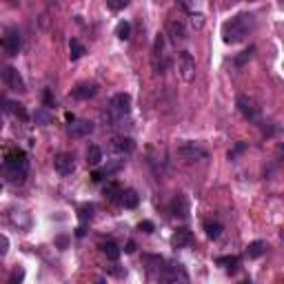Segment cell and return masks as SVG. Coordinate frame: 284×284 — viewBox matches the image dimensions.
<instances>
[{"mask_svg": "<svg viewBox=\"0 0 284 284\" xmlns=\"http://www.w3.org/2000/svg\"><path fill=\"white\" fill-rule=\"evenodd\" d=\"M118 202H120L125 209H135L140 204V196L133 191V189H125V191H120Z\"/></svg>", "mask_w": 284, "mask_h": 284, "instance_id": "2e32d148", "label": "cell"}, {"mask_svg": "<svg viewBox=\"0 0 284 284\" xmlns=\"http://www.w3.org/2000/svg\"><path fill=\"white\" fill-rule=\"evenodd\" d=\"M96 93H98V87L93 82H80V85L71 91V96L76 98V100H91Z\"/></svg>", "mask_w": 284, "mask_h": 284, "instance_id": "4fadbf2b", "label": "cell"}, {"mask_svg": "<svg viewBox=\"0 0 284 284\" xmlns=\"http://www.w3.org/2000/svg\"><path fill=\"white\" fill-rule=\"evenodd\" d=\"M164 275H167V280L171 284H191V278H189L187 269H184V264H180V262L169 264L167 269H164Z\"/></svg>", "mask_w": 284, "mask_h": 284, "instance_id": "52a82bcc", "label": "cell"}, {"mask_svg": "<svg viewBox=\"0 0 284 284\" xmlns=\"http://www.w3.org/2000/svg\"><path fill=\"white\" fill-rule=\"evenodd\" d=\"M22 278H24V269H22V266H18V269L11 273L9 284H20V282H22Z\"/></svg>", "mask_w": 284, "mask_h": 284, "instance_id": "836d02e7", "label": "cell"}, {"mask_svg": "<svg viewBox=\"0 0 284 284\" xmlns=\"http://www.w3.org/2000/svg\"><path fill=\"white\" fill-rule=\"evenodd\" d=\"M2 175H5L11 184H22L24 178H27V171H22V169H14V167H5V162H2Z\"/></svg>", "mask_w": 284, "mask_h": 284, "instance_id": "e0dca14e", "label": "cell"}, {"mask_svg": "<svg viewBox=\"0 0 284 284\" xmlns=\"http://www.w3.org/2000/svg\"><path fill=\"white\" fill-rule=\"evenodd\" d=\"M246 149H249V145H246V142H238V145L233 147L231 151H229V160H231V162H236V160H238V155H240V153H244Z\"/></svg>", "mask_w": 284, "mask_h": 284, "instance_id": "4dcf8cb0", "label": "cell"}, {"mask_svg": "<svg viewBox=\"0 0 284 284\" xmlns=\"http://www.w3.org/2000/svg\"><path fill=\"white\" fill-rule=\"evenodd\" d=\"M2 162H5V167L22 169V171H27V169H29V162H27V153H24L22 149H11L9 153L2 158Z\"/></svg>", "mask_w": 284, "mask_h": 284, "instance_id": "ba28073f", "label": "cell"}, {"mask_svg": "<svg viewBox=\"0 0 284 284\" xmlns=\"http://www.w3.org/2000/svg\"><path fill=\"white\" fill-rule=\"evenodd\" d=\"M85 53H87V49H85V44H82L80 40H78V38L69 40V58H71V60H80Z\"/></svg>", "mask_w": 284, "mask_h": 284, "instance_id": "44dd1931", "label": "cell"}, {"mask_svg": "<svg viewBox=\"0 0 284 284\" xmlns=\"http://www.w3.org/2000/svg\"><path fill=\"white\" fill-rule=\"evenodd\" d=\"M0 78H2V82H5L9 89H14V91H27V85H24L22 76H20V71L16 67H2L0 69Z\"/></svg>", "mask_w": 284, "mask_h": 284, "instance_id": "277c9868", "label": "cell"}, {"mask_svg": "<svg viewBox=\"0 0 284 284\" xmlns=\"http://www.w3.org/2000/svg\"><path fill=\"white\" fill-rule=\"evenodd\" d=\"M138 231H140V233H153V231H155V224H153L151 220H142V222L138 224Z\"/></svg>", "mask_w": 284, "mask_h": 284, "instance_id": "1f68e13d", "label": "cell"}, {"mask_svg": "<svg viewBox=\"0 0 284 284\" xmlns=\"http://www.w3.org/2000/svg\"><path fill=\"white\" fill-rule=\"evenodd\" d=\"M65 118H67V122H73V120H76V116H73V113H65Z\"/></svg>", "mask_w": 284, "mask_h": 284, "instance_id": "b9f144b4", "label": "cell"}, {"mask_svg": "<svg viewBox=\"0 0 284 284\" xmlns=\"http://www.w3.org/2000/svg\"><path fill=\"white\" fill-rule=\"evenodd\" d=\"M236 105H238V111H240L242 116L246 118L249 122H258L260 120V105L253 100L251 96H246V93H242V96H238V100H236Z\"/></svg>", "mask_w": 284, "mask_h": 284, "instance_id": "7a4b0ae2", "label": "cell"}, {"mask_svg": "<svg viewBox=\"0 0 284 284\" xmlns=\"http://www.w3.org/2000/svg\"><path fill=\"white\" fill-rule=\"evenodd\" d=\"M102 178H107V175L102 174V169H98V171H93V174H91V180H93V182H102Z\"/></svg>", "mask_w": 284, "mask_h": 284, "instance_id": "f35d334b", "label": "cell"}, {"mask_svg": "<svg viewBox=\"0 0 284 284\" xmlns=\"http://www.w3.org/2000/svg\"><path fill=\"white\" fill-rule=\"evenodd\" d=\"M76 236H78V238H82V236H85V224H80V226H78V229H76Z\"/></svg>", "mask_w": 284, "mask_h": 284, "instance_id": "60d3db41", "label": "cell"}, {"mask_svg": "<svg viewBox=\"0 0 284 284\" xmlns=\"http://www.w3.org/2000/svg\"><path fill=\"white\" fill-rule=\"evenodd\" d=\"M204 231H207V238H211V240H218V238L222 236V231H224V229H222V224L220 222H204Z\"/></svg>", "mask_w": 284, "mask_h": 284, "instance_id": "d4e9b609", "label": "cell"}, {"mask_svg": "<svg viewBox=\"0 0 284 284\" xmlns=\"http://www.w3.org/2000/svg\"><path fill=\"white\" fill-rule=\"evenodd\" d=\"M9 251V238L0 233V255H5Z\"/></svg>", "mask_w": 284, "mask_h": 284, "instance_id": "8d00e7d4", "label": "cell"}, {"mask_svg": "<svg viewBox=\"0 0 284 284\" xmlns=\"http://www.w3.org/2000/svg\"><path fill=\"white\" fill-rule=\"evenodd\" d=\"M133 251H135V242L129 240V242H127V246H125V253H133Z\"/></svg>", "mask_w": 284, "mask_h": 284, "instance_id": "ab89813d", "label": "cell"}, {"mask_svg": "<svg viewBox=\"0 0 284 284\" xmlns=\"http://www.w3.org/2000/svg\"><path fill=\"white\" fill-rule=\"evenodd\" d=\"M167 29H169V36H171V40H174L175 44L187 40V29H184V24L180 22V20H171V22L167 24Z\"/></svg>", "mask_w": 284, "mask_h": 284, "instance_id": "9a60e30c", "label": "cell"}, {"mask_svg": "<svg viewBox=\"0 0 284 284\" xmlns=\"http://www.w3.org/2000/svg\"><path fill=\"white\" fill-rule=\"evenodd\" d=\"M253 53H255V47H249V49H244V51H242V53H238L236 58H233V65H236L238 69H242V67H244L246 63H249L251 58H253Z\"/></svg>", "mask_w": 284, "mask_h": 284, "instance_id": "484cf974", "label": "cell"}, {"mask_svg": "<svg viewBox=\"0 0 284 284\" xmlns=\"http://www.w3.org/2000/svg\"><path fill=\"white\" fill-rule=\"evenodd\" d=\"M7 107H9V111L14 113V116H18L20 120H27V111H24V107L20 105V102H7Z\"/></svg>", "mask_w": 284, "mask_h": 284, "instance_id": "f546056e", "label": "cell"}, {"mask_svg": "<svg viewBox=\"0 0 284 284\" xmlns=\"http://www.w3.org/2000/svg\"><path fill=\"white\" fill-rule=\"evenodd\" d=\"M216 264L222 266V269H226L229 273H233V271H238V266H240V258H238V255H220V258H216Z\"/></svg>", "mask_w": 284, "mask_h": 284, "instance_id": "d6986e66", "label": "cell"}, {"mask_svg": "<svg viewBox=\"0 0 284 284\" xmlns=\"http://www.w3.org/2000/svg\"><path fill=\"white\" fill-rule=\"evenodd\" d=\"M58 244H60V249H65V244H67V240H65V238H58Z\"/></svg>", "mask_w": 284, "mask_h": 284, "instance_id": "7bdbcfd3", "label": "cell"}, {"mask_svg": "<svg viewBox=\"0 0 284 284\" xmlns=\"http://www.w3.org/2000/svg\"><path fill=\"white\" fill-rule=\"evenodd\" d=\"M2 125H5V122H2V116H0V131H2Z\"/></svg>", "mask_w": 284, "mask_h": 284, "instance_id": "ee69618b", "label": "cell"}, {"mask_svg": "<svg viewBox=\"0 0 284 284\" xmlns=\"http://www.w3.org/2000/svg\"><path fill=\"white\" fill-rule=\"evenodd\" d=\"M135 149V142L131 138H125V135H120V138H113L111 140V151L113 153H118L120 158H125V155L133 153Z\"/></svg>", "mask_w": 284, "mask_h": 284, "instance_id": "9c48e42d", "label": "cell"}, {"mask_svg": "<svg viewBox=\"0 0 284 284\" xmlns=\"http://www.w3.org/2000/svg\"><path fill=\"white\" fill-rule=\"evenodd\" d=\"M91 131H93V122L89 120H73L69 125V135L71 138H87Z\"/></svg>", "mask_w": 284, "mask_h": 284, "instance_id": "7c38bea8", "label": "cell"}, {"mask_svg": "<svg viewBox=\"0 0 284 284\" xmlns=\"http://www.w3.org/2000/svg\"><path fill=\"white\" fill-rule=\"evenodd\" d=\"M0 191H2V184H0Z\"/></svg>", "mask_w": 284, "mask_h": 284, "instance_id": "7dc6e473", "label": "cell"}, {"mask_svg": "<svg viewBox=\"0 0 284 284\" xmlns=\"http://www.w3.org/2000/svg\"><path fill=\"white\" fill-rule=\"evenodd\" d=\"M100 251L109 258V260H118V258H120V246H118L116 242H111V240H102Z\"/></svg>", "mask_w": 284, "mask_h": 284, "instance_id": "ffe728a7", "label": "cell"}, {"mask_svg": "<svg viewBox=\"0 0 284 284\" xmlns=\"http://www.w3.org/2000/svg\"><path fill=\"white\" fill-rule=\"evenodd\" d=\"M264 251H266V242L264 240H253L249 246H246V255L253 258V260H255V258H262Z\"/></svg>", "mask_w": 284, "mask_h": 284, "instance_id": "7402d4cb", "label": "cell"}, {"mask_svg": "<svg viewBox=\"0 0 284 284\" xmlns=\"http://www.w3.org/2000/svg\"><path fill=\"white\" fill-rule=\"evenodd\" d=\"M96 284H105V282H96Z\"/></svg>", "mask_w": 284, "mask_h": 284, "instance_id": "bcb514c9", "label": "cell"}, {"mask_svg": "<svg viewBox=\"0 0 284 284\" xmlns=\"http://www.w3.org/2000/svg\"><path fill=\"white\" fill-rule=\"evenodd\" d=\"M34 122H36V125H40V127L51 125V122H53V113L47 109V107H43V109H36V113H34Z\"/></svg>", "mask_w": 284, "mask_h": 284, "instance_id": "603a6c76", "label": "cell"}, {"mask_svg": "<svg viewBox=\"0 0 284 284\" xmlns=\"http://www.w3.org/2000/svg\"><path fill=\"white\" fill-rule=\"evenodd\" d=\"M253 27V16L251 14H240L236 18H231L229 22L222 27V36H224V43L236 44L240 40H244V36L251 31Z\"/></svg>", "mask_w": 284, "mask_h": 284, "instance_id": "6da1fadb", "label": "cell"}, {"mask_svg": "<svg viewBox=\"0 0 284 284\" xmlns=\"http://www.w3.org/2000/svg\"><path fill=\"white\" fill-rule=\"evenodd\" d=\"M120 191H122V189H120V184H118V182H109L102 193H105V197L109 200V202H113V200H118V197H120Z\"/></svg>", "mask_w": 284, "mask_h": 284, "instance_id": "4316f807", "label": "cell"}, {"mask_svg": "<svg viewBox=\"0 0 284 284\" xmlns=\"http://www.w3.org/2000/svg\"><path fill=\"white\" fill-rule=\"evenodd\" d=\"M193 240L191 231H189L187 226H180V229H175L174 236H171V244H174V249H184V246H189Z\"/></svg>", "mask_w": 284, "mask_h": 284, "instance_id": "5bb4252c", "label": "cell"}, {"mask_svg": "<svg viewBox=\"0 0 284 284\" xmlns=\"http://www.w3.org/2000/svg\"><path fill=\"white\" fill-rule=\"evenodd\" d=\"M0 47L5 49L9 56H18L20 47H22V38H20V31L18 29H7L5 36L0 38Z\"/></svg>", "mask_w": 284, "mask_h": 284, "instance_id": "5b68a950", "label": "cell"}, {"mask_svg": "<svg viewBox=\"0 0 284 284\" xmlns=\"http://www.w3.org/2000/svg\"><path fill=\"white\" fill-rule=\"evenodd\" d=\"M102 162V149L98 145H91L87 149V164L89 167H98Z\"/></svg>", "mask_w": 284, "mask_h": 284, "instance_id": "cb8c5ba5", "label": "cell"}, {"mask_svg": "<svg viewBox=\"0 0 284 284\" xmlns=\"http://www.w3.org/2000/svg\"><path fill=\"white\" fill-rule=\"evenodd\" d=\"M53 167H56V171H58L60 175L73 174V169H76V164H73V155L71 153H58L56 158H53Z\"/></svg>", "mask_w": 284, "mask_h": 284, "instance_id": "30bf717a", "label": "cell"}, {"mask_svg": "<svg viewBox=\"0 0 284 284\" xmlns=\"http://www.w3.org/2000/svg\"><path fill=\"white\" fill-rule=\"evenodd\" d=\"M171 213L175 218H187L189 216V202L184 196H175L174 202H171Z\"/></svg>", "mask_w": 284, "mask_h": 284, "instance_id": "ac0fdd59", "label": "cell"}, {"mask_svg": "<svg viewBox=\"0 0 284 284\" xmlns=\"http://www.w3.org/2000/svg\"><path fill=\"white\" fill-rule=\"evenodd\" d=\"M116 36L120 40H129L131 38V22H129V20H120V22H118Z\"/></svg>", "mask_w": 284, "mask_h": 284, "instance_id": "83f0119b", "label": "cell"}, {"mask_svg": "<svg viewBox=\"0 0 284 284\" xmlns=\"http://www.w3.org/2000/svg\"><path fill=\"white\" fill-rule=\"evenodd\" d=\"M44 105H47V109H49V107L56 105V100H53V96H51V91H49V89L44 91Z\"/></svg>", "mask_w": 284, "mask_h": 284, "instance_id": "74e56055", "label": "cell"}, {"mask_svg": "<svg viewBox=\"0 0 284 284\" xmlns=\"http://www.w3.org/2000/svg\"><path fill=\"white\" fill-rule=\"evenodd\" d=\"M178 76L182 78V82H193L196 78V60L189 51H180L178 56Z\"/></svg>", "mask_w": 284, "mask_h": 284, "instance_id": "3957f363", "label": "cell"}, {"mask_svg": "<svg viewBox=\"0 0 284 284\" xmlns=\"http://www.w3.org/2000/svg\"><path fill=\"white\" fill-rule=\"evenodd\" d=\"M93 211H96V207L93 204H82L80 209H78V218H80L82 224H87L89 220L93 218Z\"/></svg>", "mask_w": 284, "mask_h": 284, "instance_id": "f1b7e54d", "label": "cell"}, {"mask_svg": "<svg viewBox=\"0 0 284 284\" xmlns=\"http://www.w3.org/2000/svg\"><path fill=\"white\" fill-rule=\"evenodd\" d=\"M20 213H22V211H20ZM20 213L18 211L11 213V222H14V224H20V226H27V224H29V218H27V216L22 218Z\"/></svg>", "mask_w": 284, "mask_h": 284, "instance_id": "d6a6232c", "label": "cell"}, {"mask_svg": "<svg viewBox=\"0 0 284 284\" xmlns=\"http://www.w3.org/2000/svg\"><path fill=\"white\" fill-rule=\"evenodd\" d=\"M107 5H109V9H113V11H120V9H125V7L129 5V2H127V0H120V2H116V0H109Z\"/></svg>", "mask_w": 284, "mask_h": 284, "instance_id": "e575fe53", "label": "cell"}, {"mask_svg": "<svg viewBox=\"0 0 284 284\" xmlns=\"http://www.w3.org/2000/svg\"><path fill=\"white\" fill-rule=\"evenodd\" d=\"M111 109L116 111L118 116H127L131 111V96L129 93H116V96L111 98Z\"/></svg>", "mask_w": 284, "mask_h": 284, "instance_id": "8fae6325", "label": "cell"}, {"mask_svg": "<svg viewBox=\"0 0 284 284\" xmlns=\"http://www.w3.org/2000/svg\"><path fill=\"white\" fill-rule=\"evenodd\" d=\"M191 24L196 27V29H200L204 24V16L202 14H191Z\"/></svg>", "mask_w": 284, "mask_h": 284, "instance_id": "d590c367", "label": "cell"}, {"mask_svg": "<svg viewBox=\"0 0 284 284\" xmlns=\"http://www.w3.org/2000/svg\"><path fill=\"white\" fill-rule=\"evenodd\" d=\"M178 155L189 160V162H196V160H207L209 153H207V149H202L196 142H184L182 147H178Z\"/></svg>", "mask_w": 284, "mask_h": 284, "instance_id": "8992f818", "label": "cell"}, {"mask_svg": "<svg viewBox=\"0 0 284 284\" xmlns=\"http://www.w3.org/2000/svg\"><path fill=\"white\" fill-rule=\"evenodd\" d=\"M242 284H251V282H242Z\"/></svg>", "mask_w": 284, "mask_h": 284, "instance_id": "f6af8a7d", "label": "cell"}]
</instances>
